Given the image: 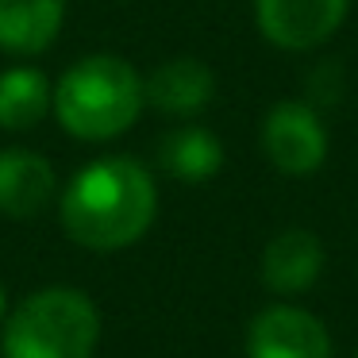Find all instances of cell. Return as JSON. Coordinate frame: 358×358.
Here are the masks:
<instances>
[{"label":"cell","instance_id":"cell-1","mask_svg":"<svg viewBox=\"0 0 358 358\" xmlns=\"http://www.w3.org/2000/svg\"><path fill=\"white\" fill-rule=\"evenodd\" d=\"M158 189L139 158L108 155L81 166L58 196L62 231L85 250H124L150 231Z\"/></svg>","mask_w":358,"mask_h":358},{"label":"cell","instance_id":"cell-2","mask_svg":"<svg viewBox=\"0 0 358 358\" xmlns=\"http://www.w3.org/2000/svg\"><path fill=\"white\" fill-rule=\"evenodd\" d=\"M147 108L143 78L120 55H85L55 81L50 112L66 135L81 143H104L124 135Z\"/></svg>","mask_w":358,"mask_h":358},{"label":"cell","instance_id":"cell-3","mask_svg":"<svg viewBox=\"0 0 358 358\" xmlns=\"http://www.w3.org/2000/svg\"><path fill=\"white\" fill-rule=\"evenodd\" d=\"M101 343V312L73 285H47L24 296L4 320V358H93Z\"/></svg>","mask_w":358,"mask_h":358},{"label":"cell","instance_id":"cell-4","mask_svg":"<svg viewBox=\"0 0 358 358\" xmlns=\"http://www.w3.org/2000/svg\"><path fill=\"white\" fill-rule=\"evenodd\" d=\"M262 150L273 170L289 178H308L327 158L324 120L304 101H278L262 120Z\"/></svg>","mask_w":358,"mask_h":358},{"label":"cell","instance_id":"cell-5","mask_svg":"<svg viewBox=\"0 0 358 358\" xmlns=\"http://www.w3.org/2000/svg\"><path fill=\"white\" fill-rule=\"evenodd\" d=\"M350 0H255V20L266 43L281 50H312L347 20Z\"/></svg>","mask_w":358,"mask_h":358},{"label":"cell","instance_id":"cell-6","mask_svg":"<svg viewBox=\"0 0 358 358\" xmlns=\"http://www.w3.org/2000/svg\"><path fill=\"white\" fill-rule=\"evenodd\" d=\"M247 358H331V335L296 304H270L247 327Z\"/></svg>","mask_w":358,"mask_h":358},{"label":"cell","instance_id":"cell-7","mask_svg":"<svg viewBox=\"0 0 358 358\" xmlns=\"http://www.w3.org/2000/svg\"><path fill=\"white\" fill-rule=\"evenodd\" d=\"M58 173L39 150H0V212L12 220H31L55 201Z\"/></svg>","mask_w":358,"mask_h":358},{"label":"cell","instance_id":"cell-8","mask_svg":"<svg viewBox=\"0 0 358 358\" xmlns=\"http://www.w3.org/2000/svg\"><path fill=\"white\" fill-rule=\"evenodd\" d=\"M143 96L150 108H158L162 116H196L212 104L216 96V78L201 58H170L162 62L150 78H143Z\"/></svg>","mask_w":358,"mask_h":358},{"label":"cell","instance_id":"cell-9","mask_svg":"<svg viewBox=\"0 0 358 358\" xmlns=\"http://www.w3.org/2000/svg\"><path fill=\"white\" fill-rule=\"evenodd\" d=\"M320 270H324V243L308 227L278 231L262 250V281L266 289H273L281 296L312 289Z\"/></svg>","mask_w":358,"mask_h":358},{"label":"cell","instance_id":"cell-10","mask_svg":"<svg viewBox=\"0 0 358 358\" xmlns=\"http://www.w3.org/2000/svg\"><path fill=\"white\" fill-rule=\"evenodd\" d=\"M66 24V0H0V50L16 58L55 47Z\"/></svg>","mask_w":358,"mask_h":358},{"label":"cell","instance_id":"cell-11","mask_svg":"<svg viewBox=\"0 0 358 358\" xmlns=\"http://www.w3.org/2000/svg\"><path fill=\"white\" fill-rule=\"evenodd\" d=\"M158 166L170 173L173 181H189L201 185L212 181L224 166V143L208 131V127H173L158 139Z\"/></svg>","mask_w":358,"mask_h":358},{"label":"cell","instance_id":"cell-12","mask_svg":"<svg viewBox=\"0 0 358 358\" xmlns=\"http://www.w3.org/2000/svg\"><path fill=\"white\" fill-rule=\"evenodd\" d=\"M55 85L35 66H8L0 70V127L4 131H31L50 116Z\"/></svg>","mask_w":358,"mask_h":358},{"label":"cell","instance_id":"cell-13","mask_svg":"<svg viewBox=\"0 0 358 358\" xmlns=\"http://www.w3.org/2000/svg\"><path fill=\"white\" fill-rule=\"evenodd\" d=\"M4 308H8V293H4V285H0V320H4Z\"/></svg>","mask_w":358,"mask_h":358}]
</instances>
